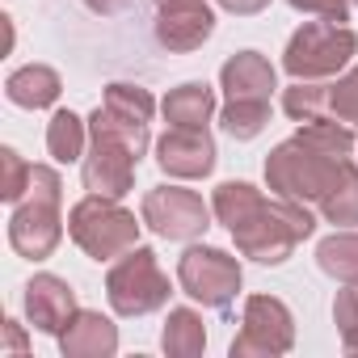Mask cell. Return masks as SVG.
I'll return each instance as SVG.
<instances>
[{
    "mask_svg": "<svg viewBox=\"0 0 358 358\" xmlns=\"http://www.w3.org/2000/svg\"><path fill=\"white\" fill-rule=\"evenodd\" d=\"M316 232V220L303 203H291V199H257L249 207V215L232 228V241L245 257L262 262V266H282L299 241H308Z\"/></svg>",
    "mask_w": 358,
    "mask_h": 358,
    "instance_id": "obj_1",
    "label": "cell"
},
{
    "mask_svg": "<svg viewBox=\"0 0 358 358\" xmlns=\"http://www.w3.org/2000/svg\"><path fill=\"white\" fill-rule=\"evenodd\" d=\"M350 156H333L324 148H316L312 139L295 135L287 143H278L270 156H266V182L278 199H291V203H320L337 177L345 173Z\"/></svg>",
    "mask_w": 358,
    "mask_h": 358,
    "instance_id": "obj_2",
    "label": "cell"
},
{
    "mask_svg": "<svg viewBox=\"0 0 358 358\" xmlns=\"http://www.w3.org/2000/svg\"><path fill=\"white\" fill-rule=\"evenodd\" d=\"M59 203H64V182L59 173L47 169V164H34L30 169V190H26V203L13 211L9 220V245L30 257V262H43L59 249L64 241V215H59Z\"/></svg>",
    "mask_w": 358,
    "mask_h": 358,
    "instance_id": "obj_3",
    "label": "cell"
},
{
    "mask_svg": "<svg viewBox=\"0 0 358 358\" xmlns=\"http://www.w3.org/2000/svg\"><path fill=\"white\" fill-rule=\"evenodd\" d=\"M68 236L93 257V262H114L127 249L139 245V224L118 199L89 194L68 211Z\"/></svg>",
    "mask_w": 358,
    "mask_h": 358,
    "instance_id": "obj_4",
    "label": "cell"
},
{
    "mask_svg": "<svg viewBox=\"0 0 358 358\" xmlns=\"http://www.w3.org/2000/svg\"><path fill=\"white\" fill-rule=\"evenodd\" d=\"M169 295H173L169 274L160 270L156 253L143 249V245L127 249L106 274V299L118 316H148V312L164 308Z\"/></svg>",
    "mask_w": 358,
    "mask_h": 358,
    "instance_id": "obj_5",
    "label": "cell"
},
{
    "mask_svg": "<svg viewBox=\"0 0 358 358\" xmlns=\"http://www.w3.org/2000/svg\"><path fill=\"white\" fill-rule=\"evenodd\" d=\"M354 55H358V34L350 26L308 22L291 34L287 51H282V68L295 80H320V76H337Z\"/></svg>",
    "mask_w": 358,
    "mask_h": 358,
    "instance_id": "obj_6",
    "label": "cell"
},
{
    "mask_svg": "<svg viewBox=\"0 0 358 358\" xmlns=\"http://www.w3.org/2000/svg\"><path fill=\"white\" fill-rule=\"evenodd\" d=\"M177 282L190 299H199L203 308H215V312H228L245 274H241V262L224 249H211V245H194L182 253L177 262Z\"/></svg>",
    "mask_w": 358,
    "mask_h": 358,
    "instance_id": "obj_7",
    "label": "cell"
},
{
    "mask_svg": "<svg viewBox=\"0 0 358 358\" xmlns=\"http://www.w3.org/2000/svg\"><path fill=\"white\" fill-rule=\"evenodd\" d=\"M295 345V320L282 299L274 295H249L241 333L232 337V358H274Z\"/></svg>",
    "mask_w": 358,
    "mask_h": 358,
    "instance_id": "obj_8",
    "label": "cell"
},
{
    "mask_svg": "<svg viewBox=\"0 0 358 358\" xmlns=\"http://www.w3.org/2000/svg\"><path fill=\"white\" fill-rule=\"evenodd\" d=\"M211 207L194 194V190H182V186H156L143 194V207H139V220L164 236V241H194L211 228Z\"/></svg>",
    "mask_w": 358,
    "mask_h": 358,
    "instance_id": "obj_9",
    "label": "cell"
},
{
    "mask_svg": "<svg viewBox=\"0 0 358 358\" xmlns=\"http://www.w3.org/2000/svg\"><path fill=\"white\" fill-rule=\"evenodd\" d=\"M135 164H139V152L131 143H122L110 131L89 127V156L80 164V177H85V190L89 194L127 199L131 186H135Z\"/></svg>",
    "mask_w": 358,
    "mask_h": 358,
    "instance_id": "obj_10",
    "label": "cell"
},
{
    "mask_svg": "<svg viewBox=\"0 0 358 358\" xmlns=\"http://www.w3.org/2000/svg\"><path fill=\"white\" fill-rule=\"evenodd\" d=\"M156 164L169 177H182V182H194V177H207L215 169V139L207 127H169L156 139Z\"/></svg>",
    "mask_w": 358,
    "mask_h": 358,
    "instance_id": "obj_11",
    "label": "cell"
},
{
    "mask_svg": "<svg viewBox=\"0 0 358 358\" xmlns=\"http://www.w3.org/2000/svg\"><path fill=\"white\" fill-rule=\"evenodd\" d=\"M215 34V13L207 0H169L156 13V43L164 51H199L207 38Z\"/></svg>",
    "mask_w": 358,
    "mask_h": 358,
    "instance_id": "obj_12",
    "label": "cell"
},
{
    "mask_svg": "<svg viewBox=\"0 0 358 358\" xmlns=\"http://www.w3.org/2000/svg\"><path fill=\"white\" fill-rule=\"evenodd\" d=\"M76 312H80V308H76V291H72L64 278H55V274H34V278L26 282V320H30L38 333L59 337V333L72 324Z\"/></svg>",
    "mask_w": 358,
    "mask_h": 358,
    "instance_id": "obj_13",
    "label": "cell"
},
{
    "mask_svg": "<svg viewBox=\"0 0 358 358\" xmlns=\"http://www.w3.org/2000/svg\"><path fill=\"white\" fill-rule=\"evenodd\" d=\"M220 85H224L228 101H270L274 64L257 51H241L220 68Z\"/></svg>",
    "mask_w": 358,
    "mask_h": 358,
    "instance_id": "obj_14",
    "label": "cell"
},
{
    "mask_svg": "<svg viewBox=\"0 0 358 358\" xmlns=\"http://www.w3.org/2000/svg\"><path fill=\"white\" fill-rule=\"evenodd\" d=\"M59 350L68 358H110L118 350V329H114L110 316L80 308L72 316V324L59 333Z\"/></svg>",
    "mask_w": 358,
    "mask_h": 358,
    "instance_id": "obj_15",
    "label": "cell"
},
{
    "mask_svg": "<svg viewBox=\"0 0 358 358\" xmlns=\"http://www.w3.org/2000/svg\"><path fill=\"white\" fill-rule=\"evenodd\" d=\"M59 93H64V80L47 64H26L5 80V97L22 110H47L59 101Z\"/></svg>",
    "mask_w": 358,
    "mask_h": 358,
    "instance_id": "obj_16",
    "label": "cell"
},
{
    "mask_svg": "<svg viewBox=\"0 0 358 358\" xmlns=\"http://www.w3.org/2000/svg\"><path fill=\"white\" fill-rule=\"evenodd\" d=\"M160 110H164V122H169V127H207L211 114H215V93H211L207 85L190 80V85H177V89L164 97Z\"/></svg>",
    "mask_w": 358,
    "mask_h": 358,
    "instance_id": "obj_17",
    "label": "cell"
},
{
    "mask_svg": "<svg viewBox=\"0 0 358 358\" xmlns=\"http://www.w3.org/2000/svg\"><path fill=\"white\" fill-rule=\"evenodd\" d=\"M160 345H164V354H173V358H199V354L207 350L203 316H199L194 308H173L169 320H164Z\"/></svg>",
    "mask_w": 358,
    "mask_h": 358,
    "instance_id": "obj_18",
    "label": "cell"
},
{
    "mask_svg": "<svg viewBox=\"0 0 358 358\" xmlns=\"http://www.w3.org/2000/svg\"><path fill=\"white\" fill-rule=\"evenodd\" d=\"M316 266L337 282H358V232H333L316 245Z\"/></svg>",
    "mask_w": 358,
    "mask_h": 358,
    "instance_id": "obj_19",
    "label": "cell"
},
{
    "mask_svg": "<svg viewBox=\"0 0 358 358\" xmlns=\"http://www.w3.org/2000/svg\"><path fill=\"white\" fill-rule=\"evenodd\" d=\"M85 139H89V131H85V122H80L72 110H59V114L47 122V152H51L59 164L80 160V156H85Z\"/></svg>",
    "mask_w": 358,
    "mask_h": 358,
    "instance_id": "obj_20",
    "label": "cell"
},
{
    "mask_svg": "<svg viewBox=\"0 0 358 358\" xmlns=\"http://www.w3.org/2000/svg\"><path fill=\"white\" fill-rule=\"evenodd\" d=\"M320 215H324L329 224H337V228L358 224V164H354V160H350L345 173L337 177V186L320 199Z\"/></svg>",
    "mask_w": 358,
    "mask_h": 358,
    "instance_id": "obj_21",
    "label": "cell"
},
{
    "mask_svg": "<svg viewBox=\"0 0 358 358\" xmlns=\"http://www.w3.org/2000/svg\"><path fill=\"white\" fill-rule=\"evenodd\" d=\"M282 110H287V118H295V122H316V118H324V110H329V85L295 80V85L282 93Z\"/></svg>",
    "mask_w": 358,
    "mask_h": 358,
    "instance_id": "obj_22",
    "label": "cell"
},
{
    "mask_svg": "<svg viewBox=\"0 0 358 358\" xmlns=\"http://www.w3.org/2000/svg\"><path fill=\"white\" fill-rule=\"evenodd\" d=\"M262 199V190H253L249 182H224V186H215V199H211V211H215V220L232 232L245 215H249V207Z\"/></svg>",
    "mask_w": 358,
    "mask_h": 358,
    "instance_id": "obj_23",
    "label": "cell"
},
{
    "mask_svg": "<svg viewBox=\"0 0 358 358\" xmlns=\"http://www.w3.org/2000/svg\"><path fill=\"white\" fill-rule=\"evenodd\" d=\"M101 106L114 110V114H122V118H135V122H152V110H156L152 93L139 89V85H127V80H114V85L106 89Z\"/></svg>",
    "mask_w": 358,
    "mask_h": 358,
    "instance_id": "obj_24",
    "label": "cell"
},
{
    "mask_svg": "<svg viewBox=\"0 0 358 358\" xmlns=\"http://www.w3.org/2000/svg\"><path fill=\"white\" fill-rule=\"evenodd\" d=\"M220 122H224V131L232 139H253L270 122V101H228Z\"/></svg>",
    "mask_w": 358,
    "mask_h": 358,
    "instance_id": "obj_25",
    "label": "cell"
},
{
    "mask_svg": "<svg viewBox=\"0 0 358 358\" xmlns=\"http://www.w3.org/2000/svg\"><path fill=\"white\" fill-rule=\"evenodd\" d=\"M299 135H303V139H312L316 148L333 152V156H350V152H354V131H350V122H341V118L299 122Z\"/></svg>",
    "mask_w": 358,
    "mask_h": 358,
    "instance_id": "obj_26",
    "label": "cell"
},
{
    "mask_svg": "<svg viewBox=\"0 0 358 358\" xmlns=\"http://www.w3.org/2000/svg\"><path fill=\"white\" fill-rule=\"evenodd\" d=\"M89 127H97V131H110V135H118L122 143H131L139 156L148 152V122H135V118H122V114H114V110H106V106H97L93 110V118H89Z\"/></svg>",
    "mask_w": 358,
    "mask_h": 358,
    "instance_id": "obj_27",
    "label": "cell"
},
{
    "mask_svg": "<svg viewBox=\"0 0 358 358\" xmlns=\"http://www.w3.org/2000/svg\"><path fill=\"white\" fill-rule=\"evenodd\" d=\"M30 169L13 148H0V199L5 203H22L26 190H30Z\"/></svg>",
    "mask_w": 358,
    "mask_h": 358,
    "instance_id": "obj_28",
    "label": "cell"
},
{
    "mask_svg": "<svg viewBox=\"0 0 358 358\" xmlns=\"http://www.w3.org/2000/svg\"><path fill=\"white\" fill-rule=\"evenodd\" d=\"M333 320L341 333V345L350 354H358V282H345L333 299Z\"/></svg>",
    "mask_w": 358,
    "mask_h": 358,
    "instance_id": "obj_29",
    "label": "cell"
},
{
    "mask_svg": "<svg viewBox=\"0 0 358 358\" xmlns=\"http://www.w3.org/2000/svg\"><path fill=\"white\" fill-rule=\"evenodd\" d=\"M329 110L341 122H358V64L337 85H329Z\"/></svg>",
    "mask_w": 358,
    "mask_h": 358,
    "instance_id": "obj_30",
    "label": "cell"
},
{
    "mask_svg": "<svg viewBox=\"0 0 358 358\" xmlns=\"http://www.w3.org/2000/svg\"><path fill=\"white\" fill-rule=\"evenodd\" d=\"M287 5L299 9V13H316L320 22H337V26H345L354 0H287Z\"/></svg>",
    "mask_w": 358,
    "mask_h": 358,
    "instance_id": "obj_31",
    "label": "cell"
},
{
    "mask_svg": "<svg viewBox=\"0 0 358 358\" xmlns=\"http://www.w3.org/2000/svg\"><path fill=\"white\" fill-rule=\"evenodd\" d=\"M220 9H228V13H236V17H249V13H262L270 0H215Z\"/></svg>",
    "mask_w": 358,
    "mask_h": 358,
    "instance_id": "obj_32",
    "label": "cell"
},
{
    "mask_svg": "<svg viewBox=\"0 0 358 358\" xmlns=\"http://www.w3.org/2000/svg\"><path fill=\"white\" fill-rule=\"evenodd\" d=\"M85 5L93 9V13H101V17H114V13H122L131 0H85Z\"/></svg>",
    "mask_w": 358,
    "mask_h": 358,
    "instance_id": "obj_33",
    "label": "cell"
},
{
    "mask_svg": "<svg viewBox=\"0 0 358 358\" xmlns=\"http://www.w3.org/2000/svg\"><path fill=\"white\" fill-rule=\"evenodd\" d=\"M5 329H9V350H17V354H22V350H26V337H22V324H17V320H9Z\"/></svg>",
    "mask_w": 358,
    "mask_h": 358,
    "instance_id": "obj_34",
    "label": "cell"
},
{
    "mask_svg": "<svg viewBox=\"0 0 358 358\" xmlns=\"http://www.w3.org/2000/svg\"><path fill=\"white\" fill-rule=\"evenodd\" d=\"M156 5H169V0H156Z\"/></svg>",
    "mask_w": 358,
    "mask_h": 358,
    "instance_id": "obj_35",
    "label": "cell"
},
{
    "mask_svg": "<svg viewBox=\"0 0 358 358\" xmlns=\"http://www.w3.org/2000/svg\"><path fill=\"white\" fill-rule=\"evenodd\" d=\"M354 5H358V0H354Z\"/></svg>",
    "mask_w": 358,
    "mask_h": 358,
    "instance_id": "obj_36",
    "label": "cell"
}]
</instances>
